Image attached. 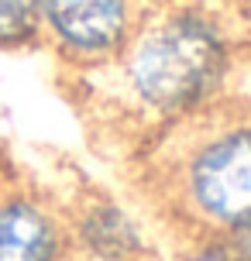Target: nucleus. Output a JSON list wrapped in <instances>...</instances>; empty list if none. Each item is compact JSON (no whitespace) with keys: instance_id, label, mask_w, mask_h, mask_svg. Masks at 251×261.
<instances>
[{"instance_id":"1","label":"nucleus","mask_w":251,"mask_h":261,"mask_svg":"<svg viewBox=\"0 0 251 261\" xmlns=\"http://www.w3.org/2000/svg\"><path fill=\"white\" fill-rule=\"evenodd\" d=\"M224 69V48L207 24L193 17L172 21L152 35L134 55V86L148 103L183 110L217 86Z\"/></svg>"},{"instance_id":"2","label":"nucleus","mask_w":251,"mask_h":261,"mask_svg":"<svg viewBox=\"0 0 251 261\" xmlns=\"http://www.w3.org/2000/svg\"><path fill=\"white\" fill-rule=\"evenodd\" d=\"M193 196L224 223H251V134L210 144L193 165Z\"/></svg>"},{"instance_id":"3","label":"nucleus","mask_w":251,"mask_h":261,"mask_svg":"<svg viewBox=\"0 0 251 261\" xmlns=\"http://www.w3.org/2000/svg\"><path fill=\"white\" fill-rule=\"evenodd\" d=\"M38 7L59 38L86 52L117 45L128 24V0H38Z\"/></svg>"},{"instance_id":"4","label":"nucleus","mask_w":251,"mask_h":261,"mask_svg":"<svg viewBox=\"0 0 251 261\" xmlns=\"http://www.w3.org/2000/svg\"><path fill=\"white\" fill-rule=\"evenodd\" d=\"M55 230L35 206H0V261H52Z\"/></svg>"},{"instance_id":"5","label":"nucleus","mask_w":251,"mask_h":261,"mask_svg":"<svg viewBox=\"0 0 251 261\" xmlns=\"http://www.w3.org/2000/svg\"><path fill=\"white\" fill-rule=\"evenodd\" d=\"M38 0H0V41L24 38L35 28Z\"/></svg>"}]
</instances>
